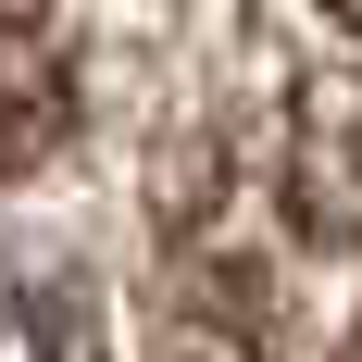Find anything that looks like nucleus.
Here are the masks:
<instances>
[{
	"instance_id": "f257e3e1",
	"label": "nucleus",
	"mask_w": 362,
	"mask_h": 362,
	"mask_svg": "<svg viewBox=\"0 0 362 362\" xmlns=\"http://www.w3.org/2000/svg\"><path fill=\"white\" fill-rule=\"evenodd\" d=\"M187 288L225 313V337L250 362L337 350L362 313V213L313 163H250V175H225V200L187 238Z\"/></svg>"
},
{
	"instance_id": "f03ea898",
	"label": "nucleus",
	"mask_w": 362,
	"mask_h": 362,
	"mask_svg": "<svg viewBox=\"0 0 362 362\" xmlns=\"http://www.w3.org/2000/svg\"><path fill=\"white\" fill-rule=\"evenodd\" d=\"M75 125V50L50 25V0H0V187L37 175Z\"/></svg>"
},
{
	"instance_id": "7ed1b4c3",
	"label": "nucleus",
	"mask_w": 362,
	"mask_h": 362,
	"mask_svg": "<svg viewBox=\"0 0 362 362\" xmlns=\"http://www.w3.org/2000/svg\"><path fill=\"white\" fill-rule=\"evenodd\" d=\"M0 362H100V313L63 262L0 250Z\"/></svg>"
},
{
	"instance_id": "20e7f679",
	"label": "nucleus",
	"mask_w": 362,
	"mask_h": 362,
	"mask_svg": "<svg viewBox=\"0 0 362 362\" xmlns=\"http://www.w3.org/2000/svg\"><path fill=\"white\" fill-rule=\"evenodd\" d=\"M337 13H350V25H362V0H337Z\"/></svg>"
}]
</instances>
